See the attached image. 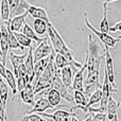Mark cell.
<instances>
[{"label": "cell", "instance_id": "cell-1", "mask_svg": "<svg viewBox=\"0 0 121 121\" xmlns=\"http://www.w3.org/2000/svg\"><path fill=\"white\" fill-rule=\"evenodd\" d=\"M86 79L84 85V95L86 98L98 88H101V83L99 80L100 74L101 63L104 60V48L98 42V39L94 38L91 34L88 35V46L86 53Z\"/></svg>", "mask_w": 121, "mask_h": 121}, {"label": "cell", "instance_id": "cell-2", "mask_svg": "<svg viewBox=\"0 0 121 121\" xmlns=\"http://www.w3.org/2000/svg\"><path fill=\"white\" fill-rule=\"evenodd\" d=\"M47 33H48L49 38H50L51 43H52V46H53L52 49L54 50V52L64 55V56L68 60V62L71 64V67H72L73 71L74 70L77 71L78 69L81 68L82 64L81 63H78L77 60H74V57H73V52L67 47V45L65 44V42L62 38V36L60 35V33L57 32V30L55 29V27L51 22L48 23Z\"/></svg>", "mask_w": 121, "mask_h": 121}, {"label": "cell", "instance_id": "cell-3", "mask_svg": "<svg viewBox=\"0 0 121 121\" xmlns=\"http://www.w3.org/2000/svg\"><path fill=\"white\" fill-rule=\"evenodd\" d=\"M54 50L52 49L50 55H49V60L47 63L45 69L43 70V72L40 73V75L38 77V79L36 80V82L33 84V91L34 95H37L42 91L49 89L52 83V80L54 78L56 70L54 67V63H53V57H54Z\"/></svg>", "mask_w": 121, "mask_h": 121}, {"label": "cell", "instance_id": "cell-4", "mask_svg": "<svg viewBox=\"0 0 121 121\" xmlns=\"http://www.w3.org/2000/svg\"><path fill=\"white\" fill-rule=\"evenodd\" d=\"M83 18H84V23H85V26L87 27V29L89 30V31H91L92 33L97 36V38H98V39L100 40L103 45H104V46L108 47V48H115L116 45H117L118 43L121 40L120 39V38H121L120 36H118V37H113V36H111L108 33H103V32L98 31V30H97L94 26L90 25L86 12L83 13Z\"/></svg>", "mask_w": 121, "mask_h": 121}, {"label": "cell", "instance_id": "cell-5", "mask_svg": "<svg viewBox=\"0 0 121 121\" xmlns=\"http://www.w3.org/2000/svg\"><path fill=\"white\" fill-rule=\"evenodd\" d=\"M104 62H105V74L107 75L108 83L112 88H114L117 92V85L115 82V68H114V62L111 53H109V48L104 46Z\"/></svg>", "mask_w": 121, "mask_h": 121}, {"label": "cell", "instance_id": "cell-6", "mask_svg": "<svg viewBox=\"0 0 121 121\" xmlns=\"http://www.w3.org/2000/svg\"><path fill=\"white\" fill-rule=\"evenodd\" d=\"M19 6L23 10H26L28 12V14H30L33 18H40L44 19L46 22H50V19L48 17V14H47L46 10L43 8H39V6H33L30 5L26 0H20V3H19Z\"/></svg>", "mask_w": 121, "mask_h": 121}, {"label": "cell", "instance_id": "cell-7", "mask_svg": "<svg viewBox=\"0 0 121 121\" xmlns=\"http://www.w3.org/2000/svg\"><path fill=\"white\" fill-rule=\"evenodd\" d=\"M50 88L56 89L57 91L60 92V97H62L63 99H65L66 101H68V102H73L72 96L68 92L67 87L64 85V83L62 82V80H60V70H56V73H55L54 78H53V80H52Z\"/></svg>", "mask_w": 121, "mask_h": 121}, {"label": "cell", "instance_id": "cell-8", "mask_svg": "<svg viewBox=\"0 0 121 121\" xmlns=\"http://www.w3.org/2000/svg\"><path fill=\"white\" fill-rule=\"evenodd\" d=\"M51 51H52V47L48 44V39L44 38V40L39 43L35 50H33V60L37 62V60L49 56Z\"/></svg>", "mask_w": 121, "mask_h": 121}, {"label": "cell", "instance_id": "cell-9", "mask_svg": "<svg viewBox=\"0 0 121 121\" xmlns=\"http://www.w3.org/2000/svg\"><path fill=\"white\" fill-rule=\"evenodd\" d=\"M86 70V59L85 62L82 64L81 68L75 71V75L72 79V84H71V89L79 90V91L84 92V73Z\"/></svg>", "mask_w": 121, "mask_h": 121}, {"label": "cell", "instance_id": "cell-10", "mask_svg": "<svg viewBox=\"0 0 121 121\" xmlns=\"http://www.w3.org/2000/svg\"><path fill=\"white\" fill-rule=\"evenodd\" d=\"M8 22V21H6ZM6 22L0 27L1 30V38H0V50H1V56H2V64L5 65L6 56L9 54V43H8V29H6Z\"/></svg>", "mask_w": 121, "mask_h": 121}, {"label": "cell", "instance_id": "cell-11", "mask_svg": "<svg viewBox=\"0 0 121 121\" xmlns=\"http://www.w3.org/2000/svg\"><path fill=\"white\" fill-rule=\"evenodd\" d=\"M25 68L27 71V77H28V82L29 83H33L34 80V60H33V48L29 47V52L27 53V57L25 60Z\"/></svg>", "mask_w": 121, "mask_h": 121}, {"label": "cell", "instance_id": "cell-12", "mask_svg": "<svg viewBox=\"0 0 121 121\" xmlns=\"http://www.w3.org/2000/svg\"><path fill=\"white\" fill-rule=\"evenodd\" d=\"M42 117L49 118L52 119L53 121H70V118L73 116V114H70L67 111H63V109H57L53 114H46V113H38Z\"/></svg>", "mask_w": 121, "mask_h": 121}, {"label": "cell", "instance_id": "cell-13", "mask_svg": "<svg viewBox=\"0 0 121 121\" xmlns=\"http://www.w3.org/2000/svg\"><path fill=\"white\" fill-rule=\"evenodd\" d=\"M19 96H20V99L25 104L28 105H34V91H33V85L31 83H28L26 85V87L23 88L21 91H19Z\"/></svg>", "mask_w": 121, "mask_h": 121}, {"label": "cell", "instance_id": "cell-14", "mask_svg": "<svg viewBox=\"0 0 121 121\" xmlns=\"http://www.w3.org/2000/svg\"><path fill=\"white\" fill-rule=\"evenodd\" d=\"M28 16V12L25 11L23 14L16 15L12 18V20L9 21V26H10V30L12 32H20L22 29L23 25L26 23V17Z\"/></svg>", "mask_w": 121, "mask_h": 121}, {"label": "cell", "instance_id": "cell-15", "mask_svg": "<svg viewBox=\"0 0 121 121\" xmlns=\"http://www.w3.org/2000/svg\"><path fill=\"white\" fill-rule=\"evenodd\" d=\"M60 78L64 85L67 87V89H71V84H72L73 78V70L71 66H66L64 68L60 69Z\"/></svg>", "mask_w": 121, "mask_h": 121}, {"label": "cell", "instance_id": "cell-16", "mask_svg": "<svg viewBox=\"0 0 121 121\" xmlns=\"http://www.w3.org/2000/svg\"><path fill=\"white\" fill-rule=\"evenodd\" d=\"M73 101L77 103V106L72 107L71 111L73 109H82L85 114H87V111H86L85 106L87 104V98L85 97L83 91H79V90H73Z\"/></svg>", "mask_w": 121, "mask_h": 121}, {"label": "cell", "instance_id": "cell-17", "mask_svg": "<svg viewBox=\"0 0 121 121\" xmlns=\"http://www.w3.org/2000/svg\"><path fill=\"white\" fill-rule=\"evenodd\" d=\"M49 108H53V107L50 105L47 98H40L36 101V103H34L33 108L28 112L27 115H30V114H33V113H45Z\"/></svg>", "mask_w": 121, "mask_h": 121}, {"label": "cell", "instance_id": "cell-18", "mask_svg": "<svg viewBox=\"0 0 121 121\" xmlns=\"http://www.w3.org/2000/svg\"><path fill=\"white\" fill-rule=\"evenodd\" d=\"M118 108H119V102H117L113 97L109 96L106 103V107H105V114H106L107 120H111L114 116L117 115Z\"/></svg>", "mask_w": 121, "mask_h": 121}, {"label": "cell", "instance_id": "cell-19", "mask_svg": "<svg viewBox=\"0 0 121 121\" xmlns=\"http://www.w3.org/2000/svg\"><path fill=\"white\" fill-rule=\"evenodd\" d=\"M45 91H48V94H47V100L49 101L51 106L53 108L59 106L60 101H62V97H60V92L56 89H54V88H49V89L45 90ZM45 91H42V92H45ZM42 92H39V94H42Z\"/></svg>", "mask_w": 121, "mask_h": 121}, {"label": "cell", "instance_id": "cell-20", "mask_svg": "<svg viewBox=\"0 0 121 121\" xmlns=\"http://www.w3.org/2000/svg\"><path fill=\"white\" fill-rule=\"evenodd\" d=\"M47 29H48V22H46L44 19L34 18L33 30L36 34H38V35H45L47 33Z\"/></svg>", "mask_w": 121, "mask_h": 121}, {"label": "cell", "instance_id": "cell-21", "mask_svg": "<svg viewBox=\"0 0 121 121\" xmlns=\"http://www.w3.org/2000/svg\"><path fill=\"white\" fill-rule=\"evenodd\" d=\"M48 60H49V56L37 60V62H34V69H33V71H34V80H33V82L34 83L36 82V80L38 79V77L40 75V73H42L43 70L45 69V67H46Z\"/></svg>", "mask_w": 121, "mask_h": 121}, {"label": "cell", "instance_id": "cell-22", "mask_svg": "<svg viewBox=\"0 0 121 121\" xmlns=\"http://www.w3.org/2000/svg\"><path fill=\"white\" fill-rule=\"evenodd\" d=\"M8 55H10V60L13 65V69H14L13 73L16 72L18 67L20 66L21 64L25 63V60H26V57H27V53H26V54H21V55H17L13 52H10V54H8Z\"/></svg>", "mask_w": 121, "mask_h": 121}, {"label": "cell", "instance_id": "cell-23", "mask_svg": "<svg viewBox=\"0 0 121 121\" xmlns=\"http://www.w3.org/2000/svg\"><path fill=\"white\" fill-rule=\"evenodd\" d=\"M6 29H8V43H9V48H10V50L11 49H20V50H23V47L20 46V45L18 44V42L16 40L14 32H12L10 30L9 21L6 22Z\"/></svg>", "mask_w": 121, "mask_h": 121}, {"label": "cell", "instance_id": "cell-24", "mask_svg": "<svg viewBox=\"0 0 121 121\" xmlns=\"http://www.w3.org/2000/svg\"><path fill=\"white\" fill-rule=\"evenodd\" d=\"M0 17L3 22L10 21V6L8 0H0Z\"/></svg>", "mask_w": 121, "mask_h": 121}, {"label": "cell", "instance_id": "cell-25", "mask_svg": "<svg viewBox=\"0 0 121 121\" xmlns=\"http://www.w3.org/2000/svg\"><path fill=\"white\" fill-rule=\"evenodd\" d=\"M3 79H5V81L8 82L9 86L11 87L13 96H16V94H17L16 80H15V77H14V73H13V71H11L10 69H5V75H4Z\"/></svg>", "mask_w": 121, "mask_h": 121}, {"label": "cell", "instance_id": "cell-26", "mask_svg": "<svg viewBox=\"0 0 121 121\" xmlns=\"http://www.w3.org/2000/svg\"><path fill=\"white\" fill-rule=\"evenodd\" d=\"M53 63H54L55 69L60 70V69L64 68L66 66H71V64L68 62V60L64 56V55L60 54V53H55L54 57H53Z\"/></svg>", "mask_w": 121, "mask_h": 121}, {"label": "cell", "instance_id": "cell-27", "mask_svg": "<svg viewBox=\"0 0 121 121\" xmlns=\"http://www.w3.org/2000/svg\"><path fill=\"white\" fill-rule=\"evenodd\" d=\"M21 31H22L23 35L27 36V37H29V38H31L32 40H35V42H37V43H40V42L44 40V38H40V37H38V36L36 35V33L34 32V30L32 29L28 23H25V25H23Z\"/></svg>", "mask_w": 121, "mask_h": 121}, {"label": "cell", "instance_id": "cell-28", "mask_svg": "<svg viewBox=\"0 0 121 121\" xmlns=\"http://www.w3.org/2000/svg\"><path fill=\"white\" fill-rule=\"evenodd\" d=\"M108 29H109V23H108V19H107V4L103 3V17L100 22V32L108 33L109 32Z\"/></svg>", "mask_w": 121, "mask_h": 121}, {"label": "cell", "instance_id": "cell-29", "mask_svg": "<svg viewBox=\"0 0 121 121\" xmlns=\"http://www.w3.org/2000/svg\"><path fill=\"white\" fill-rule=\"evenodd\" d=\"M9 96V87L6 83L2 80V77H0V98H1L2 104L6 108V100Z\"/></svg>", "mask_w": 121, "mask_h": 121}, {"label": "cell", "instance_id": "cell-30", "mask_svg": "<svg viewBox=\"0 0 121 121\" xmlns=\"http://www.w3.org/2000/svg\"><path fill=\"white\" fill-rule=\"evenodd\" d=\"M14 35H15V37H16V40L18 42V44L20 45V46L27 47V48L31 47V45H32L31 38L25 36L22 33H20V32H14Z\"/></svg>", "mask_w": 121, "mask_h": 121}, {"label": "cell", "instance_id": "cell-31", "mask_svg": "<svg viewBox=\"0 0 121 121\" xmlns=\"http://www.w3.org/2000/svg\"><path fill=\"white\" fill-rule=\"evenodd\" d=\"M8 3H9V6H10V15L18 13L20 0H8Z\"/></svg>", "mask_w": 121, "mask_h": 121}, {"label": "cell", "instance_id": "cell-32", "mask_svg": "<svg viewBox=\"0 0 121 121\" xmlns=\"http://www.w3.org/2000/svg\"><path fill=\"white\" fill-rule=\"evenodd\" d=\"M29 83L28 82V77H20V78H17V82H16V89L17 92L21 91L23 88L26 87V85Z\"/></svg>", "mask_w": 121, "mask_h": 121}, {"label": "cell", "instance_id": "cell-33", "mask_svg": "<svg viewBox=\"0 0 121 121\" xmlns=\"http://www.w3.org/2000/svg\"><path fill=\"white\" fill-rule=\"evenodd\" d=\"M91 114L92 121H107L105 113H89Z\"/></svg>", "mask_w": 121, "mask_h": 121}, {"label": "cell", "instance_id": "cell-34", "mask_svg": "<svg viewBox=\"0 0 121 121\" xmlns=\"http://www.w3.org/2000/svg\"><path fill=\"white\" fill-rule=\"evenodd\" d=\"M23 120H27V121H45L44 119H43L42 116L38 115L37 113H33V114H30V115L26 116Z\"/></svg>", "mask_w": 121, "mask_h": 121}, {"label": "cell", "instance_id": "cell-35", "mask_svg": "<svg viewBox=\"0 0 121 121\" xmlns=\"http://www.w3.org/2000/svg\"><path fill=\"white\" fill-rule=\"evenodd\" d=\"M121 30V21H118L117 23H116L115 26H113V27H109L108 31L111 32H117V31H120Z\"/></svg>", "mask_w": 121, "mask_h": 121}, {"label": "cell", "instance_id": "cell-36", "mask_svg": "<svg viewBox=\"0 0 121 121\" xmlns=\"http://www.w3.org/2000/svg\"><path fill=\"white\" fill-rule=\"evenodd\" d=\"M5 66H4L3 64H2V62L0 60V77H2V79L4 78V75H5Z\"/></svg>", "mask_w": 121, "mask_h": 121}, {"label": "cell", "instance_id": "cell-37", "mask_svg": "<svg viewBox=\"0 0 121 121\" xmlns=\"http://www.w3.org/2000/svg\"><path fill=\"white\" fill-rule=\"evenodd\" d=\"M83 121H92V117H91V114H89L88 113V116L86 115L85 116V118H84V120Z\"/></svg>", "mask_w": 121, "mask_h": 121}, {"label": "cell", "instance_id": "cell-38", "mask_svg": "<svg viewBox=\"0 0 121 121\" xmlns=\"http://www.w3.org/2000/svg\"><path fill=\"white\" fill-rule=\"evenodd\" d=\"M102 1V3H105L108 5V3H111V2H114V1H118V0H101Z\"/></svg>", "mask_w": 121, "mask_h": 121}, {"label": "cell", "instance_id": "cell-39", "mask_svg": "<svg viewBox=\"0 0 121 121\" xmlns=\"http://www.w3.org/2000/svg\"><path fill=\"white\" fill-rule=\"evenodd\" d=\"M108 121H119V120H118V115H115L111 120H108Z\"/></svg>", "mask_w": 121, "mask_h": 121}, {"label": "cell", "instance_id": "cell-40", "mask_svg": "<svg viewBox=\"0 0 121 121\" xmlns=\"http://www.w3.org/2000/svg\"><path fill=\"white\" fill-rule=\"evenodd\" d=\"M70 121H79V119H78V118H75V117H74V115H73L72 117L70 118Z\"/></svg>", "mask_w": 121, "mask_h": 121}, {"label": "cell", "instance_id": "cell-41", "mask_svg": "<svg viewBox=\"0 0 121 121\" xmlns=\"http://www.w3.org/2000/svg\"><path fill=\"white\" fill-rule=\"evenodd\" d=\"M0 38H1V30H0Z\"/></svg>", "mask_w": 121, "mask_h": 121}, {"label": "cell", "instance_id": "cell-42", "mask_svg": "<svg viewBox=\"0 0 121 121\" xmlns=\"http://www.w3.org/2000/svg\"><path fill=\"white\" fill-rule=\"evenodd\" d=\"M0 56H1V50H0Z\"/></svg>", "mask_w": 121, "mask_h": 121}, {"label": "cell", "instance_id": "cell-43", "mask_svg": "<svg viewBox=\"0 0 121 121\" xmlns=\"http://www.w3.org/2000/svg\"><path fill=\"white\" fill-rule=\"evenodd\" d=\"M23 121H27V120H23Z\"/></svg>", "mask_w": 121, "mask_h": 121}, {"label": "cell", "instance_id": "cell-44", "mask_svg": "<svg viewBox=\"0 0 121 121\" xmlns=\"http://www.w3.org/2000/svg\"><path fill=\"white\" fill-rule=\"evenodd\" d=\"M26 1H28V0H26Z\"/></svg>", "mask_w": 121, "mask_h": 121}, {"label": "cell", "instance_id": "cell-45", "mask_svg": "<svg viewBox=\"0 0 121 121\" xmlns=\"http://www.w3.org/2000/svg\"><path fill=\"white\" fill-rule=\"evenodd\" d=\"M45 121H46V120H45Z\"/></svg>", "mask_w": 121, "mask_h": 121}]
</instances>
